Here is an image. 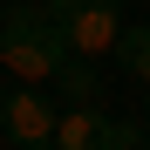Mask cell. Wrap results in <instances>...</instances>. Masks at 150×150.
<instances>
[{
    "mask_svg": "<svg viewBox=\"0 0 150 150\" xmlns=\"http://www.w3.org/2000/svg\"><path fill=\"white\" fill-rule=\"evenodd\" d=\"M55 116H62V96L41 82H14L0 96V137L7 143H55Z\"/></svg>",
    "mask_w": 150,
    "mask_h": 150,
    "instance_id": "obj_4",
    "label": "cell"
},
{
    "mask_svg": "<svg viewBox=\"0 0 150 150\" xmlns=\"http://www.w3.org/2000/svg\"><path fill=\"white\" fill-rule=\"evenodd\" d=\"M48 21L68 34L75 55H89V62H116V48H123V0H41Z\"/></svg>",
    "mask_w": 150,
    "mask_h": 150,
    "instance_id": "obj_2",
    "label": "cell"
},
{
    "mask_svg": "<svg viewBox=\"0 0 150 150\" xmlns=\"http://www.w3.org/2000/svg\"><path fill=\"white\" fill-rule=\"evenodd\" d=\"M0 75L7 82H41L62 103H103V75L89 55H75L68 34L48 21V7H7L0 28Z\"/></svg>",
    "mask_w": 150,
    "mask_h": 150,
    "instance_id": "obj_1",
    "label": "cell"
},
{
    "mask_svg": "<svg viewBox=\"0 0 150 150\" xmlns=\"http://www.w3.org/2000/svg\"><path fill=\"white\" fill-rule=\"evenodd\" d=\"M0 28H7V0H0Z\"/></svg>",
    "mask_w": 150,
    "mask_h": 150,
    "instance_id": "obj_6",
    "label": "cell"
},
{
    "mask_svg": "<svg viewBox=\"0 0 150 150\" xmlns=\"http://www.w3.org/2000/svg\"><path fill=\"white\" fill-rule=\"evenodd\" d=\"M130 143H143V130L109 116V103H62L55 116V150H130Z\"/></svg>",
    "mask_w": 150,
    "mask_h": 150,
    "instance_id": "obj_3",
    "label": "cell"
},
{
    "mask_svg": "<svg viewBox=\"0 0 150 150\" xmlns=\"http://www.w3.org/2000/svg\"><path fill=\"white\" fill-rule=\"evenodd\" d=\"M116 62L130 68V82H143V89H150V21L123 28V48H116Z\"/></svg>",
    "mask_w": 150,
    "mask_h": 150,
    "instance_id": "obj_5",
    "label": "cell"
}]
</instances>
